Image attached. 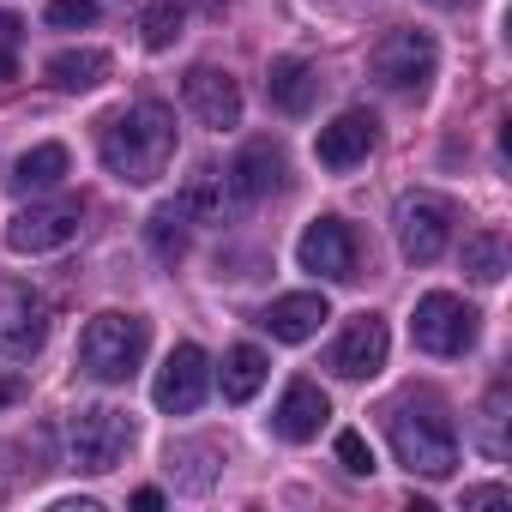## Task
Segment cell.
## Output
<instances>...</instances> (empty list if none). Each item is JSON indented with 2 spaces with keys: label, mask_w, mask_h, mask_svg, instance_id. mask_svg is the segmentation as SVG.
I'll list each match as a JSON object with an SVG mask.
<instances>
[{
  "label": "cell",
  "mask_w": 512,
  "mask_h": 512,
  "mask_svg": "<svg viewBox=\"0 0 512 512\" xmlns=\"http://www.w3.org/2000/svg\"><path fill=\"white\" fill-rule=\"evenodd\" d=\"M97 151H103V169H109L115 181L151 187V181L169 169V157H175V115H169L163 103H133V109H121V115L103 127Z\"/></svg>",
  "instance_id": "obj_1"
},
{
  "label": "cell",
  "mask_w": 512,
  "mask_h": 512,
  "mask_svg": "<svg viewBox=\"0 0 512 512\" xmlns=\"http://www.w3.org/2000/svg\"><path fill=\"white\" fill-rule=\"evenodd\" d=\"M151 350V320L145 314H97L79 332V368L103 386H127Z\"/></svg>",
  "instance_id": "obj_2"
},
{
  "label": "cell",
  "mask_w": 512,
  "mask_h": 512,
  "mask_svg": "<svg viewBox=\"0 0 512 512\" xmlns=\"http://www.w3.org/2000/svg\"><path fill=\"white\" fill-rule=\"evenodd\" d=\"M386 440L398 452V464L410 476H428V482H446L458 470V434L446 416L434 410H410V404H392L386 410Z\"/></svg>",
  "instance_id": "obj_3"
},
{
  "label": "cell",
  "mask_w": 512,
  "mask_h": 512,
  "mask_svg": "<svg viewBox=\"0 0 512 512\" xmlns=\"http://www.w3.org/2000/svg\"><path fill=\"white\" fill-rule=\"evenodd\" d=\"M67 446H73V464H79V470L103 476V470H115V464L127 458L133 422H127V410H115V404H85V410L67 422Z\"/></svg>",
  "instance_id": "obj_4"
},
{
  "label": "cell",
  "mask_w": 512,
  "mask_h": 512,
  "mask_svg": "<svg viewBox=\"0 0 512 512\" xmlns=\"http://www.w3.org/2000/svg\"><path fill=\"white\" fill-rule=\"evenodd\" d=\"M410 338L422 356H464L476 344V308H464L446 290H428L410 314Z\"/></svg>",
  "instance_id": "obj_5"
},
{
  "label": "cell",
  "mask_w": 512,
  "mask_h": 512,
  "mask_svg": "<svg viewBox=\"0 0 512 512\" xmlns=\"http://www.w3.org/2000/svg\"><path fill=\"white\" fill-rule=\"evenodd\" d=\"M392 229H398V253L410 266H434L452 241V205L440 193H410V199H398Z\"/></svg>",
  "instance_id": "obj_6"
},
{
  "label": "cell",
  "mask_w": 512,
  "mask_h": 512,
  "mask_svg": "<svg viewBox=\"0 0 512 512\" xmlns=\"http://www.w3.org/2000/svg\"><path fill=\"white\" fill-rule=\"evenodd\" d=\"M374 79H380V91H422L428 79H434V67H440V49H434V37L428 31H392V37H380V49H374Z\"/></svg>",
  "instance_id": "obj_7"
},
{
  "label": "cell",
  "mask_w": 512,
  "mask_h": 512,
  "mask_svg": "<svg viewBox=\"0 0 512 512\" xmlns=\"http://www.w3.org/2000/svg\"><path fill=\"white\" fill-rule=\"evenodd\" d=\"M85 223V205L79 199H49V205H25L13 223H7V247L13 253H55L79 235Z\"/></svg>",
  "instance_id": "obj_8"
},
{
  "label": "cell",
  "mask_w": 512,
  "mask_h": 512,
  "mask_svg": "<svg viewBox=\"0 0 512 512\" xmlns=\"http://www.w3.org/2000/svg\"><path fill=\"white\" fill-rule=\"evenodd\" d=\"M205 386H211V356H205L199 344H175L169 362H163L157 380H151V398H157V410H169V416H193V410L205 404Z\"/></svg>",
  "instance_id": "obj_9"
},
{
  "label": "cell",
  "mask_w": 512,
  "mask_h": 512,
  "mask_svg": "<svg viewBox=\"0 0 512 512\" xmlns=\"http://www.w3.org/2000/svg\"><path fill=\"white\" fill-rule=\"evenodd\" d=\"M296 260H302V272H314L326 284H350L356 278V235H350V223L344 217L308 223L302 241H296Z\"/></svg>",
  "instance_id": "obj_10"
},
{
  "label": "cell",
  "mask_w": 512,
  "mask_h": 512,
  "mask_svg": "<svg viewBox=\"0 0 512 512\" xmlns=\"http://www.w3.org/2000/svg\"><path fill=\"white\" fill-rule=\"evenodd\" d=\"M386 350H392L386 320H380V314H356V320L344 326V338L332 344L326 368H332L338 380H374V374L386 368Z\"/></svg>",
  "instance_id": "obj_11"
},
{
  "label": "cell",
  "mask_w": 512,
  "mask_h": 512,
  "mask_svg": "<svg viewBox=\"0 0 512 512\" xmlns=\"http://www.w3.org/2000/svg\"><path fill=\"white\" fill-rule=\"evenodd\" d=\"M43 338H49V308H43V296H31V290H19V284H0V356L25 362V356L43 350Z\"/></svg>",
  "instance_id": "obj_12"
},
{
  "label": "cell",
  "mask_w": 512,
  "mask_h": 512,
  "mask_svg": "<svg viewBox=\"0 0 512 512\" xmlns=\"http://www.w3.org/2000/svg\"><path fill=\"white\" fill-rule=\"evenodd\" d=\"M181 103H187L193 121L211 127V133H229V127L241 121V85H235L223 67H193V73L181 79Z\"/></svg>",
  "instance_id": "obj_13"
},
{
  "label": "cell",
  "mask_w": 512,
  "mask_h": 512,
  "mask_svg": "<svg viewBox=\"0 0 512 512\" xmlns=\"http://www.w3.org/2000/svg\"><path fill=\"white\" fill-rule=\"evenodd\" d=\"M223 181H229V193H235L241 205H260V199H272V193L284 187V151H278L272 139H247V145L235 151V163L223 169Z\"/></svg>",
  "instance_id": "obj_14"
},
{
  "label": "cell",
  "mask_w": 512,
  "mask_h": 512,
  "mask_svg": "<svg viewBox=\"0 0 512 512\" xmlns=\"http://www.w3.org/2000/svg\"><path fill=\"white\" fill-rule=\"evenodd\" d=\"M374 139H380V121L368 115V109H344L338 121H326L320 127V139H314V157L326 163V169H356V163H368V151H374Z\"/></svg>",
  "instance_id": "obj_15"
},
{
  "label": "cell",
  "mask_w": 512,
  "mask_h": 512,
  "mask_svg": "<svg viewBox=\"0 0 512 512\" xmlns=\"http://www.w3.org/2000/svg\"><path fill=\"white\" fill-rule=\"evenodd\" d=\"M326 416H332V398L314 380H290L284 398H278V410H272V434L290 440V446H308V440H320Z\"/></svg>",
  "instance_id": "obj_16"
},
{
  "label": "cell",
  "mask_w": 512,
  "mask_h": 512,
  "mask_svg": "<svg viewBox=\"0 0 512 512\" xmlns=\"http://www.w3.org/2000/svg\"><path fill=\"white\" fill-rule=\"evenodd\" d=\"M332 320V302L320 296V290H302V296H278L266 314H260V326L278 338V344H308L320 326Z\"/></svg>",
  "instance_id": "obj_17"
},
{
  "label": "cell",
  "mask_w": 512,
  "mask_h": 512,
  "mask_svg": "<svg viewBox=\"0 0 512 512\" xmlns=\"http://www.w3.org/2000/svg\"><path fill=\"white\" fill-rule=\"evenodd\" d=\"M266 97H272V109H284V115H308V109H314V97H320V73H314L308 61L284 55V61H272Z\"/></svg>",
  "instance_id": "obj_18"
},
{
  "label": "cell",
  "mask_w": 512,
  "mask_h": 512,
  "mask_svg": "<svg viewBox=\"0 0 512 512\" xmlns=\"http://www.w3.org/2000/svg\"><path fill=\"white\" fill-rule=\"evenodd\" d=\"M43 79L55 91H97L109 79V55L103 49H61V55L43 61Z\"/></svg>",
  "instance_id": "obj_19"
},
{
  "label": "cell",
  "mask_w": 512,
  "mask_h": 512,
  "mask_svg": "<svg viewBox=\"0 0 512 512\" xmlns=\"http://www.w3.org/2000/svg\"><path fill=\"white\" fill-rule=\"evenodd\" d=\"M67 169H73V157H67V145H31L19 163H13V193H49V187H61L67 181Z\"/></svg>",
  "instance_id": "obj_20"
},
{
  "label": "cell",
  "mask_w": 512,
  "mask_h": 512,
  "mask_svg": "<svg viewBox=\"0 0 512 512\" xmlns=\"http://www.w3.org/2000/svg\"><path fill=\"white\" fill-rule=\"evenodd\" d=\"M266 374H272V362H266V350H253V344H235V350H223V398L229 404H247L253 392L266 386Z\"/></svg>",
  "instance_id": "obj_21"
},
{
  "label": "cell",
  "mask_w": 512,
  "mask_h": 512,
  "mask_svg": "<svg viewBox=\"0 0 512 512\" xmlns=\"http://www.w3.org/2000/svg\"><path fill=\"white\" fill-rule=\"evenodd\" d=\"M175 211L193 217V223H223V211H229V181H223L217 169H193L187 187H181V199H175Z\"/></svg>",
  "instance_id": "obj_22"
},
{
  "label": "cell",
  "mask_w": 512,
  "mask_h": 512,
  "mask_svg": "<svg viewBox=\"0 0 512 512\" xmlns=\"http://www.w3.org/2000/svg\"><path fill=\"white\" fill-rule=\"evenodd\" d=\"M506 260H512L506 229H476V235H464V272H470L476 284H500V278H506Z\"/></svg>",
  "instance_id": "obj_23"
},
{
  "label": "cell",
  "mask_w": 512,
  "mask_h": 512,
  "mask_svg": "<svg viewBox=\"0 0 512 512\" xmlns=\"http://www.w3.org/2000/svg\"><path fill=\"white\" fill-rule=\"evenodd\" d=\"M476 446H482V458H506V386H494L488 398H482V416H476Z\"/></svg>",
  "instance_id": "obj_24"
},
{
  "label": "cell",
  "mask_w": 512,
  "mask_h": 512,
  "mask_svg": "<svg viewBox=\"0 0 512 512\" xmlns=\"http://www.w3.org/2000/svg\"><path fill=\"white\" fill-rule=\"evenodd\" d=\"M181 223H187L181 211H157V217H151V247H157V260H169V266L181 260V253H187V235H181Z\"/></svg>",
  "instance_id": "obj_25"
},
{
  "label": "cell",
  "mask_w": 512,
  "mask_h": 512,
  "mask_svg": "<svg viewBox=\"0 0 512 512\" xmlns=\"http://www.w3.org/2000/svg\"><path fill=\"white\" fill-rule=\"evenodd\" d=\"M181 37V0H157L145 13V49H169Z\"/></svg>",
  "instance_id": "obj_26"
},
{
  "label": "cell",
  "mask_w": 512,
  "mask_h": 512,
  "mask_svg": "<svg viewBox=\"0 0 512 512\" xmlns=\"http://www.w3.org/2000/svg\"><path fill=\"white\" fill-rule=\"evenodd\" d=\"M49 25H55V31H85V25H97V0H55V7H49Z\"/></svg>",
  "instance_id": "obj_27"
},
{
  "label": "cell",
  "mask_w": 512,
  "mask_h": 512,
  "mask_svg": "<svg viewBox=\"0 0 512 512\" xmlns=\"http://www.w3.org/2000/svg\"><path fill=\"white\" fill-rule=\"evenodd\" d=\"M338 464H344L350 476H368V470H374V446H368L356 428H344V434H338Z\"/></svg>",
  "instance_id": "obj_28"
},
{
  "label": "cell",
  "mask_w": 512,
  "mask_h": 512,
  "mask_svg": "<svg viewBox=\"0 0 512 512\" xmlns=\"http://www.w3.org/2000/svg\"><path fill=\"white\" fill-rule=\"evenodd\" d=\"M482 506H512V494H506L500 482H488V488H464V512H482Z\"/></svg>",
  "instance_id": "obj_29"
},
{
  "label": "cell",
  "mask_w": 512,
  "mask_h": 512,
  "mask_svg": "<svg viewBox=\"0 0 512 512\" xmlns=\"http://www.w3.org/2000/svg\"><path fill=\"white\" fill-rule=\"evenodd\" d=\"M133 506H139V512H157V506H163V494H157V488H139V494H133Z\"/></svg>",
  "instance_id": "obj_30"
},
{
  "label": "cell",
  "mask_w": 512,
  "mask_h": 512,
  "mask_svg": "<svg viewBox=\"0 0 512 512\" xmlns=\"http://www.w3.org/2000/svg\"><path fill=\"white\" fill-rule=\"evenodd\" d=\"M13 73H19V61H13V55H7V49H0V85H7V79H13Z\"/></svg>",
  "instance_id": "obj_31"
},
{
  "label": "cell",
  "mask_w": 512,
  "mask_h": 512,
  "mask_svg": "<svg viewBox=\"0 0 512 512\" xmlns=\"http://www.w3.org/2000/svg\"><path fill=\"white\" fill-rule=\"evenodd\" d=\"M13 392H19V386H13V380H0V404H7V398H13Z\"/></svg>",
  "instance_id": "obj_32"
},
{
  "label": "cell",
  "mask_w": 512,
  "mask_h": 512,
  "mask_svg": "<svg viewBox=\"0 0 512 512\" xmlns=\"http://www.w3.org/2000/svg\"><path fill=\"white\" fill-rule=\"evenodd\" d=\"M428 7H470V0H428Z\"/></svg>",
  "instance_id": "obj_33"
}]
</instances>
